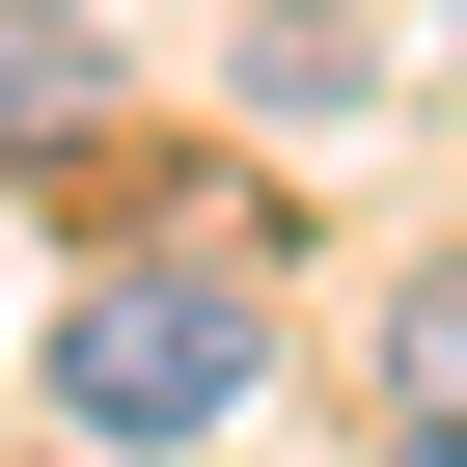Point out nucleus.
Segmentation results:
<instances>
[{
	"mask_svg": "<svg viewBox=\"0 0 467 467\" xmlns=\"http://www.w3.org/2000/svg\"><path fill=\"white\" fill-rule=\"evenodd\" d=\"M248 385H275V303H248V275H192V248L56 303V412H83V440H138V467H165V440H220Z\"/></svg>",
	"mask_w": 467,
	"mask_h": 467,
	"instance_id": "f257e3e1",
	"label": "nucleus"
},
{
	"mask_svg": "<svg viewBox=\"0 0 467 467\" xmlns=\"http://www.w3.org/2000/svg\"><path fill=\"white\" fill-rule=\"evenodd\" d=\"M110 110V0H0V165H83Z\"/></svg>",
	"mask_w": 467,
	"mask_h": 467,
	"instance_id": "f03ea898",
	"label": "nucleus"
},
{
	"mask_svg": "<svg viewBox=\"0 0 467 467\" xmlns=\"http://www.w3.org/2000/svg\"><path fill=\"white\" fill-rule=\"evenodd\" d=\"M248 110L275 138H358L385 110V28H358V0H275V28H248Z\"/></svg>",
	"mask_w": 467,
	"mask_h": 467,
	"instance_id": "7ed1b4c3",
	"label": "nucleus"
},
{
	"mask_svg": "<svg viewBox=\"0 0 467 467\" xmlns=\"http://www.w3.org/2000/svg\"><path fill=\"white\" fill-rule=\"evenodd\" d=\"M385 412L467 467V275H412V303H385Z\"/></svg>",
	"mask_w": 467,
	"mask_h": 467,
	"instance_id": "20e7f679",
	"label": "nucleus"
},
{
	"mask_svg": "<svg viewBox=\"0 0 467 467\" xmlns=\"http://www.w3.org/2000/svg\"><path fill=\"white\" fill-rule=\"evenodd\" d=\"M83 467H138V440H83Z\"/></svg>",
	"mask_w": 467,
	"mask_h": 467,
	"instance_id": "39448f33",
	"label": "nucleus"
}]
</instances>
